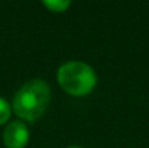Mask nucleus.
Here are the masks:
<instances>
[{"mask_svg": "<svg viewBox=\"0 0 149 148\" xmlns=\"http://www.w3.org/2000/svg\"><path fill=\"white\" fill-rule=\"evenodd\" d=\"M51 102L49 86L39 79L26 81L13 97L15 113L29 122L39 119Z\"/></svg>", "mask_w": 149, "mask_h": 148, "instance_id": "f257e3e1", "label": "nucleus"}, {"mask_svg": "<svg viewBox=\"0 0 149 148\" xmlns=\"http://www.w3.org/2000/svg\"><path fill=\"white\" fill-rule=\"evenodd\" d=\"M56 79L59 86L71 96H87L97 83L94 70L81 61H68L58 68Z\"/></svg>", "mask_w": 149, "mask_h": 148, "instance_id": "f03ea898", "label": "nucleus"}, {"mask_svg": "<svg viewBox=\"0 0 149 148\" xmlns=\"http://www.w3.org/2000/svg\"><path fill=\"white\" fill-rule=\"evenodd\" d=\"M3 141L7 148H23L29 141V131L26 125L20 121L10 122L3 132Z\"/></svg>", "mask_w": 149, "mask_h": 148, "instance_id": "7ed1b4c3", "label": "nucleus"}, {"mask_svg": "<svg viewBox=\"0 0 149 148\" xmlns=\"http://www.w3.org/2000/svg\"><path fill=\"white\" fill-rule=\"evenodd\" d=\"M42 4L47 7V9H49L51 12H64L65 9H68L70 7V1L67 0H47V1H42Z\"/></svg>", "mask_w": 149, "mask_h": 148, "instance_id": "20e7f679", "label": "nucleus"}, {"mask_svg": "<svg viewBox=\"0 0 149 148\" xmlns=\"http://www.w3.org/2000/svg\"><path fill=\"white\" fill-rule=\"evenodd\" d=\"M10 105L4 100L3 97H0V125L6 123L10 118Z\"/></svg>", "mask_w": 149, "mask_h": 148, "instance_id": "39448f33", "label": "nucleus"}, {"mask_svg": "<svg viewBox=\"0 0 149 148\" xmlns=\"http://www.w3.org/2000/svg\"><path fill=\"white\" fill-rule=\"evenodd\" d=\"M68 148H81V147H68Z\"/></svg>", "mask_w": 149, "mask_h": 148, "instance_id": "423d86ee", "label": "nucleus"}]
</instances>
